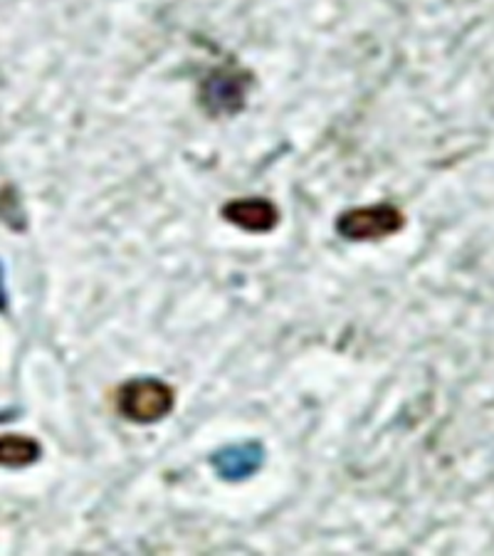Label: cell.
I'll use <instances>...</instances> for the list:
<instances>
[{
    "instance_id": "6da1fadb",
    "label": "cell",
    "mask_w": 494,
    "mask_h": 556,
    "mask_svg": "<svg viewBox=\"0 0 494 556\" xmlns=\"http://www.w3.org/2000/svg\"><path fill=\"white\" fill-rule=\"evenodd\" d=\"M116 408L134 424H156L174 408V389L159 379H137L116 391Z\"/></svg>"
},
{
    "instance_id": "7a4b0ae2",
    "label": "cell",
    "mask_w": 494,
    "mask_h": 556,
    "mask_svg": "<svg viewBox=\"0 0 494 556\" xmlns=\"http://www.w3.org/2000/svg\"><path fill=\"white\" fill-rule=\"evenodd\" d=\"M406 226L403 213L391 203H376L366 208H354L339 215L337 230L341 238L352 243H366V240L391 238Z\"/></svg>"
},
{
    "instance_id": "3957f363",
    "label": "cell",
    "mask_w": 494,
    "mask_h": 556,
    "mask_svg": "<svg viewBox=\"0 0 494 556\" xmlns=\"http://www.w3.org/2000/svg\"><path fill=\"white\" fill-rule=\"evenodd\" d=\"M223 218L248 232H269L280 223V211L265 199H238L223 205Z\"/></svg>"
},
{
    "instance_id": "277c9868",
    "label": "cell",
    "mask_w": 494,
    "mask_h": 556,
    "mask_svg": "<svg viewBox=\"0 0 494 556\" xmlns=\"http://www.w3.org/2000/svg\"><path fill=\"white\" fill-rule=\"evenodd\" d=\"M245 97V77L232 75L228 70L215 72V75L203 85V102L205 110L213 114H230L238 112Z\"/></svg>"
},
{
    "instance_id": "5b68a950",
    "label": "cell",
    "mask_w": 494,
    "mask_h": 556,
    "mask_svg": "<svg viewBox=\"0 0 494 556\" xmlns=\"http://www.w3.org/2000/svg\"><path fill=\"white\" fill-rule=\"evenodd\" d=\"M40 445L28 435H0V465L3 468H28L40 457Z\"/></svg>"
},
{
    "instance_id": "8992f818",
    "label": "cell",
    "mask_w": 494,
    "mask_h": 556,
    "mask_svg": "<svg viewBox=\"0 0 494 556\" xmlns=\"http://www.w3.org/2000/svg\"><path fill=\"white\" fill-rule=\"evenodd\" d=\"M259 447L255 445H242L232 447V451L215 455V468L223 475V478H245V475L255 472L259 465Z\"/></svg>"
},
{
    "instance_id": "52a82bcc",
    "label": "cell",
    "mask_w": 494,
    "mask_h": 556,
    "mask_svg": "<svg viewBox=\"0 0 494 556\" xmlns=\"http://www.w3.org/2000/svg\"><path fill=\"white\" fill-rule=\"evenodd\" d=\"M5 302H8V298H5V282H3V267H0V312L5 309Z\"/></svg>"
}]
</instances>
